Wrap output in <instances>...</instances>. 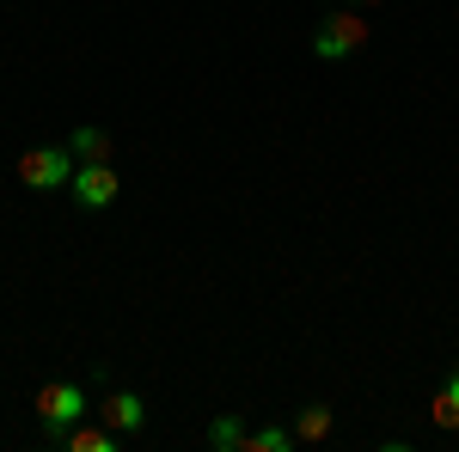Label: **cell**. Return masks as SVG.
<instances>
[{
	"label": "cell",
	"mask_w": 459,
	"mask_h": 452,
	"mask_svg": "<svg viewBox=\"0 0 459 452\" xmlns=\"http://www.w3.org/2000/svg\"><path fill=\"white\" fill-rule=\"evenodd\" d=\"M343 6H361V13H368V6H380V0H343Z\"/></svg>",
	"instance_id": "obj_12"
},
{
	"label": "cell",
	"mask_w": 459,
	"mask_h": 452,
	"mask_svg": "<svg viewBox=\"0 0 459 452\" xmlns=\"http://www.w3.org/2000/svg\"><path fill=\"white\" fill-rule=\"evenodd\" d=\"M331 428H337L331 404H307V410L294 416V440H300V447H318V440H331Z\"/></svg>",
	"instance_id": "obj_7"
},
{
	"label": "cell",
	"mask_w": 459,
	"mask_h": 452,
	"mask_svg": "<svg viewBox=\"0 0 459 452\" xmlns=\"http://www.w3.org/2000/svg\"><path fill=\"white\" fill-rule=\"evenodd\" d=\"M31 410H37V422H43V428H74L80 416H92V404H86V385H74V380L37 385Z\"/></svg>",
	"instance_id": "obj_3"
},
{
	"label": "cell",
	"mask_w": 459,
	"mask_h": 452,
	"mask_svg": "<svg viewBox=\"0 0 459 452\" xmlns=\"http://www.w3.org/2000/svg\"><path fill=\"white\" fill-rule=\"evenodd\" d=\"M368 13L361 6H337L331 19H318V31H313V55L318 62H343V55H355L361 43H368Z\"/></svg>",
	"instance_id": "obj_1"
},
{
	"label": "cell",
	"mask_w": 459,
	"mask_h": 452,
	"mask_svg": "<svg viewBox=\"0 0 459 452\" xmlns=\"http://www.w3.org/2000/svg\"><path fill=\"white\" fill-rule=\"evenodd\" d=\"M429 422H435V428H459V373H447V385L435 391V404H429Z\"/></svg>",
	"instance_id": "obj_9"
},
{
	"label": "cell",
	"mask_w": 459,
	"mask_h": 452,
	"mask_svg": "<svg viewBox=\"0 0 459 452\" xmlns=\"http://www.w3.org/2000/svg\"><path fill=\"white\" fill-rule=\"evenodd\" d=\"M209 447L214 452H239V447H246V422L233 416V410H227V416H214L209 422Z\"/></svg>",
	"instance_id": "obj_10"
},
{
	"label": "cell",
	"mask_w": 459,
	"mask_h": 452,
	"mask_svg": "<svg viewBox=\"0 0 459 452\" xmlns=\"http://www.w3.org/2000/svg\"><path fill=\"white\" fill-rule=\"evenodd\" d=\"M294 447H300L294 428H257V434L246 428V447H239V452H294Z\"/></svg>",
	"instance_id": "obj_11"
},
{
	"label": "cell",
	"mask_w": 459,
	"mask_h": 452,
	"mask_svg": "<svg viewBox=\"0 0 459 452\" xmlns=\"http://www.w3.org/2000/svg\"><path fill=\"white\" fill-rule=\"evenodd\" d=\"M92 416L110 422L117 434H142V428H147V404H142V391H110V397L99 404V410H92Z\"/></svg>",
	"instance_id": "obj_5"
},
{
	"label": "cell",
	"mask_w": 459,
	"mask_h": 452,
	"mask_svg": "<svg viewBox=\"0 0 459 452\" xmlns=\"http://www.w3.org/2000/svg\"><path fill=\"white\" fill-rule=\"evenodd\" d=\"M68 147H74V159H80V166H99V159H117V147H110V135H105V129H92V123H86V129H74V135H68Z\"/></svg>",
	"instance_id": "obj_8"
},
{
	"label": "cell",
	"mask_w": 459,
	"mask_h": 452,
	"mask_svg": "<svg viewBox=\"0 0 459 452\" xmlns=\"http://www.w3.org/2000/svg\"><path fill=\"white\" fill-rule=\"evenodd\" d=\"M68 190L80 196V209H110V202H117V159H99V166H80Z\"/></svg>",
	"instance_id": "obj_4"
},
{
	"label": "cell",
	"mask_w": 459,
	"mask_h": 452,
	"mask_svg": "<svg viewBox=\"0 0 459 452\" xmlns=\"http://www.w3.org/2000/svg\"><path fill=\"white\" fill-rule=\"evenodd\" d=\"M117 440H123V434H117V428H110V422H74L68 428V440H62V452H117Z\"/></svg>",
	"instance_id": "obj_6"
},
{
	"label": "cell",
	"mask_w": 459,
	"mask_h": 452,
	"mask_svg": "<svg viewBox=\"0 0 459 452\" xmlns=\"http://www.w3.org/2000/svg\"><path fill=\"white\" fill-rule=\"evenodd\" d=\"M74 172H80V159H74V147H25L19 153V183L25 190H68Z\"/></svg>",
	"instance_id": "obj_2"
}]
</instances>
